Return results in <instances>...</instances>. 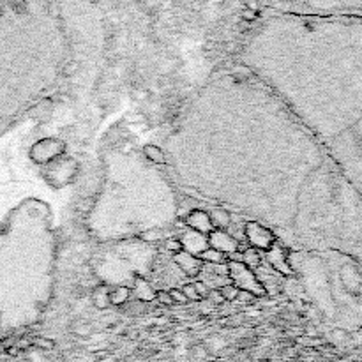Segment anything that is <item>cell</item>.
<instances>
[{
	"label": "cell",
	"instance_id": "23",
	"mask_svg": "<svg viewBox=\"0 0 362 362\" xmlns=\"http://www.w3.org/2000/svg\"><path fill=\"white\" fill-rule=\"evenodd\" d=\"M207 299H209V302L214 304V306H221V304L224 302L223 295L219 293V290H211L209 291V295H207Z\"/></svg>",
	"mask_w": 362,
	"mask_h": 362
},
{
	"label": "cell",
	"instance_id": "21",
	"mask_svg": "<svg viewBox=\"0 0 362 362\" xmlns=\"http://www.w3.org/2000/svg\"><path fill=\"white\" fill-rule=\"evenodd\" d=\"M181 290H182V293L185 295V299H187V300H200V295L196 293V290H194L193 283H187V285H184Z\"/></svg>",
	"mask_w": 362,
	"mask_h": 362
},
{
	"label": "cell",
	"instance_id": "22",
	"mask_svg": "<svg viewBox=\"0 0 362 362\" xmlns=\"http://www.w3.org/2000/svg\"><path fill=\"white\" fill-rule=\"evenodd\" d=\"M168 293H170V297H172L173 304H175V302H177V304H185V302H187V299H185V295L182 293L181 288H172Z\"/></svg>",
	"mask_w": 362,
	"mask_h": 362
},
{
	"label": "cell",
	"instance_id": "6",
	"mask_svg": "<svg viewBox=\"0 0 362 362\" xmlns=\"http://www.w3.org/2000/svg\"><path fill=\"white\" fill-rule=\"evenodd\" d=\"M207 242H209V248L226 254V256L240 251L239 242H237L232 235H228L226 232H223V230H212V232L209 233V237H207Z\"/></svg>",
	"mask_w": 362,
	"mask_h": 362
},
{
	"label": "cell",
	"instance_id": "4",
	"mask_svg": "<svg viewBox=\"0 0 362 362\" xmlns=\"http://www.w3.org/2000/svg\"><path fill=\"white\" fill-rule=\"evenodd\" d=\"M64 150H66V145L60 140H53V138H46L41 140L39 144H36L34 147L30 148V157L32 161L39 164L50 163V161L57 159L59 156H62Z\"/></svg>",
	"mask_w": 362,
	"mask_h": 362
},
{
	"label": "cell",
	"instance_id": "11",
	"mask_svg": "<svg viewBox=\"0 0 362 362\" xmlns=\"http://www.w3.org/2000/svg\"><path fill=\"white\" fill-rule=\"evenodd\" d=\"M133 290H135L136 299H138L140 302H145V300L156 299V291L152 290L150 283H147L145 279L138 278V276L135 278V285H133Z\"/></svg>",
	"mask_w": 362,
	"mask_h": 362
},
{
	"label": "cell",
	"instance_id": "10",
	"mask_svg": "<svg viewBox=\"0 0 362 362\" xmlns=\"http://www.w3.org/2000/svg\"><path fill=\"white\" fill-rule=\"evenodd\" d=\"M209 217H211V223L214 226V230H223L226 232L228 228L233 224V216L232 212L224 209V207H216L209 212Z\"/></svg>",
	"mask_w": 362,
	"mask_h": 362
},
{
	"label": "cell",
	"instance_id": "26",
	"mask_svg": "<svg viewBox=\"0 0 362 362\" xmlns=\"http://www.w3.org/2000/svg\"><path fill=\"white\" fill-rule=\"evenodd\" d=\"M36 345L41 346V348H53L55 343L51 339H46V337H39L37 341H36Z\"/></svg>",
	"mask_w": 362,
	"mask_h": 362
},
{
	"label": "cell",
	"instance_id": "9",
	"mask_svg": "<svg viewBox=\"0 0 362 362\" xmlns=\"http://www.w3.org/2000/svg\"><path fill=\"white\" fill-rule=\"evenodd\" d=\"M173 263H175L185 276H189V278H196V276H200V272H202V261H200L196 256H193V254L185 253V251H181V253L173 254Z\"/></svg>",
	"mask_w": 362,
	"mask_h": 362
},
{
	"label": "cell",
	"instance_id": "18",
	"mask_svg": "<svg viewBox=\"0 0 362 362\" xmlns=\"http://www.w3.org/2000/svg\"><path fill=\"white\" fill-rule=\"evenodd\" d=\"M138 239H142L144 242H157V240L163 239V230L161 228H150V230L138 233Z\"/></svg>",
	"mask_w": 362,
	"mask_h": 362
},
{
	"label": "cell",
	"instance_id": "25",
	"mask_svg": "<svg viewBox=\"0 0 362 362\" xmlns=\"http://www.w3.org/2000/svg\"><path fill=\"white\" fill-rule=\"evenodd\" d=\"M156 299L159 300L163 306H172V304H173V300H172V297H170V293H168V291H164V290L156 291Z\"/></svg>",
	"mask_w": 362,
	"mask_h": 362
},
{
	"label": "cell",
	"instance_id": "7",
	"mask_svg": "<svg viewBox=\"0 0 362 362\" xmlns=\"http://www.w3.org/2000/svg\"><path fill=\"white\" fill-rule=\"evenodd\" d=\"M184 223L189 230L200 233V235H209L214 230L211 217H209V212L200 211V209H193V211L187 212V216L184 217Z\"/></svg>",
	"mask_w": 362,
	"mask_h": 362
},
{
	"label": "cell",
	"instance_id": "16",
	"mask_svg": "<svg viewBox=\"0 0 362 362\" xmlns=\"http://www.w3.org/2000/svg\"><path fill=\"white\" fill-rule=\"evenodd\" d=\"M198 260L202 261V263H214V265H219V263H224V261H226V254L219 253V251H216V249H212V248H207L203 253L198 254Z\"/></svg>",
	"mask_w": 362,
	"mask_h": 362
},
{
	"label": "cell",
	"instance_id": "15",
	"mask_svg": "<svg viewBox=\"0 0 362 362\" xmlns=\"http://www.w3.org/2000/svg\"><path fill=\"white\" fill-rule=\"evenodd\" d=\"M129 299H131V288L120 285V287L109 290V302H111V306H124Z\"/></svg>",
	"mask_w": 362,
	"mask_h": 362
},
{
	"label": "cell",
	"instance_id": "14",
	"mask_svg": "<svg viewBox=\"0 0 362 362\" xmlns=\"http://www.w3.org/2000/svg\"><path fill=\"white\" fill-rule=\"evenodd\" d=\"M94 306L97 309H101V311H105V309H108L111 306V302H109V288L106 285H99V287L94 288Z\"/></svg>",
	"mask_w": 362,
	"mask_h": 362
},
{
	"label": "cell",
	"instance_id": "2",
	"mask_svg": "<svg viewBox=\"0 0 362 362\" xmlns=\"http://www.w3.org/2000/svg\"><path fill=\"white\" fill-rule=\"evenodd\" d=\"M228 279L232 285H235L240 291H248L253 297H261L265 295V290L261 288V285L258 283L256 276L253 270H249L246 265H242L240 261H228Z\"/></svg>",
	"mask_w": 362,
	"mask_h": 362
},
{
	"label": "cell",
	"instance_id": "3",
	"mask_svg": "<svg viewBox=\"0 0 362 362\" xmlns=\"http://www.w3.org/2000/svg\"><path fill=\"white\" fill-rule=\"evenodd\" d=\"M244 239L249 242V246L258 251H269L276 244V235L265 224L258 223L254 219L248 221L244 224Z\"/></svg>",
	"mask_w": 362,
	"mask_h": 362
},
{
	"label": "cell",
	"instance_id": "1",
	"mask_svg": "<svg viewBox=\"0 0 362 362\" xmlns=\"http://www.w3.org/2000/svg\"><path fill=\"white\" fill-rule=\"evenodd\" d=\"M34 9L36 4L0 2V131L44 89V76L34 71Z\"/></svg>",
	"mask_w": 362,
	"mask_h": 362
},
{
	"label": "cell",
	"instance_id": "8",
	"mask_svg": "<svg viewBox=\"0 0 362 362\" xmlns=\"http://www.w3.org/2000/svg\"><path fill=\"white\" fill-rule=\"evenodd\" d=\"M179 240H181L182 249H184L185 253L193 254V256H196V258H198L200 253H203V251L209 248V242H207L205 235H200V233L193 232V230L185 232Z\"/></svg>",
	"mask_w": 362,
	"mask_h": 362
},
{
	"label": "cell",
	"instance_id": "17",
	"mask_svg": "<svg viewBox=\"0 0 362 362\" xmlns=\"http://www.w3.org/2000/svg\"><path fill=\"white\" fill-rule=\"evenodd\" d=\"M71 330L74 334H78V336H89L90 332H92V324L87 320H76L74 324L71 325Z\"/></svg>",
	"mask_w": 362,
	"mask_h": 362
},
{
	"label": "cell",
	"instance_id": "20",
	"mask_svg": "<svg viewBox=\"0 0 362 362\" xmlns=\"http://www.w3.org/2000/svg\"><path fill=\"white\" fill-rule=\"evenodd\" d=\"M164 248H166V251L172 254H177V253H181V251H184L179 239H166L164 240Z\"/></svg>",
	"mask_w": 362,
	"mask_h": 362
},
{
	"label": "cell",
	"instance_id": "12",
	"mask_svg": "<svg viewBox=\"0 0 362 362\" xmlns=\"http://www.w3.org/2000/svg\"><path fill=\"white\" fill-rule=\"evenodd\" d=\"M263 263V254L258 251V249L248 248L242 251V265H246L249 270H256L258 267Z\"/></svg>",
	"mask_w": 362,
	"mask_h": 362
},
{
	"label": "cell",
	"instance_id": "27",
	"mask_svg": "<svg viewBox=\"0 0 362 362\" xmlns=\"http://www.w3.org/2000/svg\"><path fill=\"white\" fill-rule=\"evenodd\" d=\"M237 300H240V302H251L253 300V295L248 293V291H239V297H237Z\"/></svg>",
	"mask_w": 362,
	"mask_h": 362
},
{
	"label": "cell",
	"instance_id": "13",
	"mask_svg": "<svg viewBox=\"0 0 362 362\" xmlns=\"http://www.w3.org/2000/svg\"><path fill=\"white\" fill-rule=\"evenodd\" d=\"M142 152H144V156L147 157L152 164H161V166H163V164H168L166 154H164V148L157 147V145H152V144L145 145Z\"/></svg>",
	"mask_w": 362,
	"mask_h": 362
},
{
	"label": "cell",
	"instance_id": "5",
	"mask_svg": "<svg viewBox=\"0 0 362 362\" xmlns=\"http://www.w3.org/2000/svg\"><path fill=\"white\" fill-rule=\"evenodd\" d=\"M263 261H265V265L276 270L279 276H291L293 274V270L290 269V263H288L287 249L281 248V244H274L269 251H265Z\"/></svg>",
	"mask_w": 362,
	"mask_h": 362
},
{
	"label": "cell",
	"instance_id": "19",
	"mask_svg": "<svg viewBox=\"0 0 362 362\" xmlns=\"http://www.w3.org/2000/svg\"><path fill=\"white\" fill-rule=\"evenodd\" d=\"M239 288L235 287V285H232V283H228V285H224L223 288H219V293L223 295L224 300H237V297H239Z\"/></svg>",
	"mask_w": 362,
	"mask_h": 362
},
{
	"label": "cell",
	"instance_id": "24",
	"mask_svg": "<svg viewBox=\"0 0 362 362\" xmlns=\"http://www.w3.org/2000/svg\"><path fill=\"white\" fill-rule=\"evenodd\" d=\"M193 287H194V290H196V293L200 295V299L207 297V295H209V291H211V290H209V287H207V285H205V283L200 281V279H198V281H194V283H193Z\"/></svg>",
	"mask_w": 362,
	"mask_h": 362
}]
</instances>
